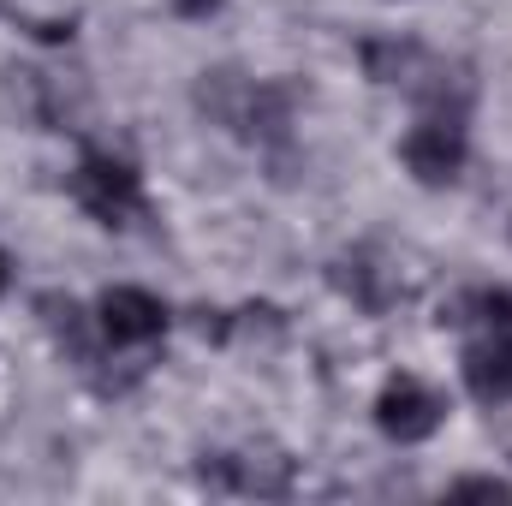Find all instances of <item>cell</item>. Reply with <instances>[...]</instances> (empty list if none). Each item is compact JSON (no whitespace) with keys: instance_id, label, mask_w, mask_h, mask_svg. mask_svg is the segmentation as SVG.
<instances>
[{"instance_id":"8","label":"cell","mask_w":512,"mask_h":506,"mask_svg":"<svg viewBox=\"0 0 512 506\" xmlns=\"http://www.w3.org/2000/svg\"><path fill=\"white\" fill-rule=\"evenodd\" d=\"M173 12L179 18H209V12H221V0H173Z\"/></svg>"},{"instance_id":"1","label":"cell","mask_w":512,"mask_h":506,"mask_svg":"<svg viewBox=\"0 0 512 506\" xmlns=\"http://www.w3.org/2000/svg\"><path fill=\"white\" fill-rule=\"evenodd\" d=\"M72 203L96 221V227H137L149 197H143V173L131 167L126 155H108V149H90L78 167H72Z\"/></svg>"},{"instance_id":"6","label":"cell","mask_w":512,"mask_h":506,"mask_svg":"<svg viewBox=\"0 0 512 506\" xmlns=\"http://www.w3.org/2000/svg\"><path fill=\"white\" fill-rule=\"evenodd\" d=\"M441 322H453V328H465V322H477V328H512V286H471L465 298H453L441 310Z\"/></svg>"},{"instance_id":"4","label":"cell","mask_w":512,"mask_h":506,"mask_svg":"<svg viewBox=\"0 0 512 506\" xmlns=\"http://www.w3.org/2000/svg\"><path fill=\"white\" fill-rule=\"evenodd\" d=\"M96 328H102V340L120 346V352L155 346V340L167 334V304H161L155 292H143V286H108V292L96 298Z\"/></svg>"},{"instance_id":"7","label":"cell","mask_w":512,"mask_h":506,"mask_svg":"<svg viewBox=\"0 0 512 506\" xmlns=\"http://www.w3.org/2000/svg\"><path fill=\"white\" fill-rule=\"evenodd\" d=\"M453 495H495V501H507L512 483H501V477H459V483H453Z\"/></svg>"},{"instance_id":"3","label":"cell","mask_w":512,"mask_h":506,"mask_svg":"<svg viewBox=\"0 0 512 506\" xmlns=\"http://www.w3.org/2000/svg\"><path fill=\"white\" fill-rule=\"evenodd\" d=\"M447 423V393H435L423 376H387L382 393H376V429L399 447H417L429 441L435 429Z\"/></svg>"},{"instance_id":"5","label":"cell","mask_w":512,"mask_h":506,"mask_svg":"<svg viewBox=\"0 0 512 506\" xmlns=\"http://www.w3.org/2000/svg\"><path fill=\"white\" fill-rule=\"evenodd\" d=\"M459 376L471 387V399H483V405H512V328H483V340L465 346Z\"/></svg>"},{"instance_id":"9","label":"cell","mask_w":512,"mask_h":506,"mask_svg":"<svg viewBox=\"0 0 512 506\" xmlns=\"http://www.w3.org/2000/svg\"><path fill=\"white\" fill-rule=\"evenodd\" d=\"M6 280H12V268H6V251H0V292H6Z\"/></svg>"},{"instance_id":"2","label":"cell","mask_w":512,"mask_h":506,"mask_svg":"<svg viewBox=\"0 0 512 506\" xmlns=\"http://www.w3.org/2000/svg\"><path fill=\"white\" fill-rule=\"evenodd\" d=\"M471 137H465V114H423L417 126L399 137V161L417 185H453L465 173Z\"/></svg>"}]
</instances>
